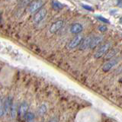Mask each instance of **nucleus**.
<instances>
[{"mask_svg":"<svg viewBox=\"0 0 122 122\" xmlns=\"http://www.w3.org/2000/svg\"><path fill=\"white\" fill-rule=\"evenodd\" d=\"M120 23H121V24L122 25V17H121V18H120Z\"/></svg>","mask_w":122,"mask_h":122,"instance_id":"nucleus-23","label":"nucleus"},{"mask_svg":"<svg viewBox=\"0 0 122 122\" xmlns=\"http://www.w3.org/2000/svg\"><path fill=\"white\" fill-rule=\"evenodd\" d=\"M82 29L83 28L81 24H79V23H75V24L72 25V26L70 27V32L72 34H77L81 32Z\"/></svg>","mask_w":122,"mask_h":122,"instance_id":"nucleus-9","label":"nucleus"},{"mask_svg":"<svg viewBox=\"0 0 122 122\" xmlns=\"http://www.w3.org/2000/svg\"><path fill=\"white\" fill-rule=\"evenodd\" d=\"M92 39V37H88L85 38V39H83L81 44L79 46V50H81V51H85V50L89 48Z\"/></svg>","mask_w":122,"mask_h":122,"instance_id":"nucleus-7","label":"nucleus"},{"mask_svg":"<svg viewBox=\"0 0 122 122\" xmlns=\"http://www.w3.org/2000/svg\"><path fill=\"white\" fill-rule=\"evenodd\" d=\"M4 113H5V108H4V106L2 105H0V117H2Z\"/></svg>","mask_w":122,"mask_h":122,"instance_id":"nucleus-21","label":"nucleus"},{"mask_svg":"<svg viewBox=\"0 0 122 122\" xmlns=\"http://www.w3.org/2000/svg\"><path fill=\"white\" fill-rule=\"evenodd\" d=\"M103 41V36H97V37H92L91 41V44H90V49H94L97 47V46L102 43V41Z\"/></svg>","mask_w":122,"mask_h":122,"instance_id":"nucleus-8","label":"nucleus"},{"mask_svg":"<svg viewBox=\"0 0 122 122\" xmlns=\"http://www.w3.org/2000/svg\"><path fill=\"white\" fill-rule=\"evenodd\" d=\"M118 53V49H112L110 50V51H108V52L105 54V60H112V57H114V56H115L117 53Z\"/></svg>","mask_w":122,"mask_h":122,"instance_id":"nucleus-12","label":"nucleus"},{"mask_svg":"<svg viewBox=\"0 0 122 122\" xmlns=\"http://www.w3.org/2000/svg\"><path fill=\"white\" fill-rule=\"evenodd\" d=\"M12 98L9 96L6 100L5 102V104H4V108H5V112L6 113H9L11 109V107H12Z\"/></svg>","mask_w":122,"mask_h":122,"instance_id":"nucleus-11","label":"nucleus"},{"mask_svg":"<svg viewBox=\"0 0 122 122\" xmlns=\"http://www.w3.org/2000/svg\"><path fill=\"white\" fill-rule=\"evenodd\" d=\"M26 122H34V114L32 112H28L25 115Z\"/></svg>","mask_w":122,"mask_h":122,"instance_id":"nucleus-14","label":"nucleus"},{"mask_svg":"<svg viewBox=\"0 0 122 122\" xmlns=\"http://www.w3.org/2000/svg\"><path fill=\"white\" fill-rule=\"evenodd\" d=\"M49 122H57V119L56 117H53L52 119H51L49 121Z\"/></svg>","mask_w":122,"mask_h":122,"instance_id":"nucleus-22","label":"nucleus"},{"mask_svg":"<svg viewBox=\"0 0 122 122\" xmlns=\"http://www.w3.org/2000/svg\"><path fill=\"white\" fill-rule=\"evenodd\" d=\"M52 6L55 10H60L63 8V5L62 3H60L59 1H56V0H53L52 1Z\"/></svg>","mask_w":122,"mask_h":122,"instance_id":"nucleus-13","label":"nucleus"},{"mask_svg":"<svg viewBox=\"0 0 122 122\" xmlns=\"http://www.w3.org/2000/svg\"><path fill=\"white\" fill-rule=\"evenodd\" d=\"M63 25V21L62 20L55 21L54 23H53L52 25L51 26V28H50V32L52 34L57 32L61 28H62Z\"/></svg>","mask_w":122,"mask_h":122,"instance_id":"nucleus-6","label":"nucleus"},{"mask_svg":"<svg viewBox=\"0 0 122 122\" xmlns=\"http://www.w3.org/2000/svg\"><path fill=\"white\" fill-rule=\"evenodd\" d=\"M118 61H119V59H112L109 61H108L107 63H105L102 66V70L104 72H108L109 70H111L113 67H114L117 64Z\"/></svg>","mask_w":122,"mask_h":122,"instance_id":"nucleus-4","label":"nucleus"},{"mask_svg":"<svg viewBox=\"0 0 122 122\" xmlns=\"http://www.w3.org/2000/svg\"><path fill=\"white\" fill-rule=\"evenodd\" d=\"M82 6L83 9H85L88 11H93V9L92 8L90 5H84V4H82Z\"/></svg>","mask_w":122,"mask_h":122,"instance_id":"nucleus-19","label":"nucleus"},{"mask_svg":"<svg viewBox=\"0 0 122 122\" xmlns=\"http://www.w3.org/2000/svg\"><path fill=\"white\" fill-rule=\"evenodd\" d=\"M28 105L27 103H22V104L19 107L18 109V113L19 115L21 117H25V115L28 113Z\"/></svg>","mask_w":122,"mask_h":122,"instance_id":"nucleus-10","label":"nucleus"},{"mask_svg":"<svg viewBox=\"0 0 122 122\" xmlns=\"http://www.w3.org/2000/svg\"><path fill=\"white\" fill-rule=\"evenodd\" d=\"M98 30H100L101 32H105V31H106L107 30H108V28H107V27L106 26H100L98 28Z\"/></svg>","mask_w":122,"mask_h":122,"instance_id":"nucleus-20","label":"nucleus"},{"mask_svg":"<svg viewBox=\"0 0 122 122\" xmlns=\"http://www.w3.org/2000/svg\"><path fill=\"white\" fill-rule=\"evenodd\" d=\"M46 112H47V107L45 105H42L39 108V114L41 115H44Z\"/></svg>","mask_w":122,"mask_h":122,"instance_id":"nucleus-16","label":"nucleus"},{"mask_svg":"<svg viewBox=\"0 0 122 122\" xmlns=\"http://www.w3.org/2000/svg\"><path fill=\"white\" fill-rule=\"evenodd\" d=\"M44 2L41 0H37V1H34L30 4L29 6V11L30 13H34L37 11H39L41 8L43 6Z\"/></svg>","mask_w":122,"mask_h":122,"instance_id":"nucleus-5","label":"nucleus"},{"mask_svg":"<svg viewBox=\"0 0 122 122\" xmlns=\"http://www.w3.org/2000/svg\"><path fill=\"white\" fill-rule=\"evenodd\" d=\"M111 46H112V44H111V43H107V44L102 45V47H99L98 49V51L95 52V55H94L95 58V59L101 58L102 56H103L105 54H106V53L108 52L109 49L111 47Z\"/></svg>","mask_w":122,"mask_h":122,"instance_id":"nucleus-1","label":"nucleus"},{"mask_svg":"<svg viewBox=\"0 0 122 122\" xmlns=\"http://www.w3.org/2000/svg\"><path fill=\"white\" fill-rule=\"evenodd\" d=\"M0 21H1V15H0Z\"/></svg>","mask_w":122,"mask_h":122,"instance_id":"nucleus-24","label":"nucleus"},{"mask_svg":"<svg viewBox=\"0 0 122 122\" xmlns=\"http://www.w3.org/2000/svg\"><path fill=\"white\" fill-rule=\"evenodd\" d=\"M46 15H47V10L45 9H41L35 15H34V18H33L34 22L36 23V24H38V23H40L41 21L44 20V18L46 17Z\"/></svg>","mask_w":122,"mask_h":122,"instance_id":"nucleus-3","label":"nucleus"},{"mask_svg":"<svg viewBox=\"0 0 122 122\" xmlns=\"http://www.w3.org/2000/svg\"><path fill=\"white\" fill-rule=\"evenodd\" d=\"M83 41V37L82 35H76L75 37H73L72 39V41L68 44L67 45V48L68 49H74L77 46L80 45L82 43V41Z\"/></svg>","mask_w":122,"mask_h":122,"instance_id":"nucleus-2","label":"nucleus"},{"mask_svg":"<svg viewBox=\"0 0 122 122\" xmlns=\"http://www.w3.org/2000/svg\"><path fill=\"white\" fill-rule=\"evenodd\" d=\"M97 18L98 19L99 21H102V22H104V23H109V21L108 20V19H106V18H105L104 17H102V16H97Z\"/></svg>","mask_w":122,"mask_h":122,"instance_id":"nucleus-18","label":"nucleus"},{"mask_svg":"<svg viewBox=\"0 0 122 122\" xmlns=\"http://www.w3.org/2000/svg\"><path fill=\"white\" fill-rule=\"evenodd\" d=\"M11 115L12 118H16L17 116V105L16 104H13L12 107H11Z\"/></svg>","mask_w":122,"mask_h":122,"instance_id":"nucleus-15","label":"nucleus"},{"mask_svg":"<svg viewBox=\"0 0 122 122\" xmlns=\"http://www.w3.org/2000/svg\"><path fill=\"white\" fill-rule=\"evenodd\" d=\"M31 2H33V0H23L21 5H22V6H26L28 5H30Z\"/></svg>","mask_w":122,"mask_h":122,"instance_id":"nucleus-17","label":"nucleus"}]
</instances>
